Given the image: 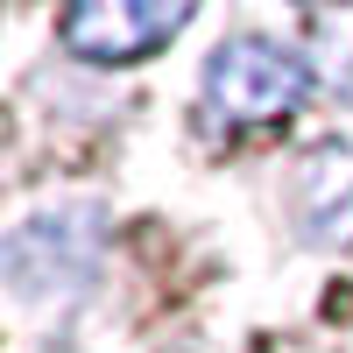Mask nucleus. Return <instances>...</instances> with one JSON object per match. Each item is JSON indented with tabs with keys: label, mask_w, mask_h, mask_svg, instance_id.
<instances>
[{
	"label": "nucleus",
	"mask_w": 353,
	"mask_h": 353,
	"mask_svg": "<svg viewBox=\"0 0 353 353\" xmlns=\"http://www.w3.org/2000/svg\"><path fill=\"white\" fill-rule=\"evenodd\" d=\"M304 85H311V57L248 28V36H226L205 57L198 92L233 128H276V121H290V113L304 106Z\"/></svg>",
	"instance_id": "nucleus-1"
},
{
	"label": "nucleus",
	"mask_w": 353,
	"mask_h": 353,
	"mask_svg": "<svg viewBox=\"0 0 353 353\" xmlns=\"http://www.w3.org/2000/svg\"><path fill=\"white\" fill-rule=\"evenodd\" d=\"M99 269V212L92 205H64V212H36L8 233V276L21 297H57V290H85Z\"/></svg>",
	"instance_id": "nucleus-2"
},
{
	"label": "nucleus",
	"mask_w": 353,
	"mask_h": 353,
	"mask_svg": "<svg viewBox=\"0 0 353 353\" xmlns=\"http://www.w3.org/2000/svg\"><path fill=\"white\" fill-rule=\"evenodd\" d=\"M191 28V0H85L57 21V43L85 64H141Z\"/></svg>",
	"instance_id": "nucleus-3"
},
{
	"label": "nucleus",
	"mask_w": 353,
	"mask_h": 353,
	"mask_svg": "<svg viewBox=\"0 0 353 353\" xmlns=\"http://www.w3.org/2000/svg\"><path fill=\"white\" fill-rule=\"evenodd\" d=\"M290 219L311 248H353V141H325L297 163Z\"/></svg>",
	"instance_id": "nucleus-4"
},
{
	"label": "nucleus",
	"mask_w": 353,
	"mask_h": 353,
	"mask_svg": "<svg viewBox=\"0 0 353 353\" xmlns=\"http://www.w3.org/2000/svg\"><path fill=\"white\" fill-rule=\"evenodd\" d=\"M311 71L325 78V92H339V99H353V8H339V14H311Z\"/></svg>",
	"instance_id": "nucleus-5"
}]
</instances>
